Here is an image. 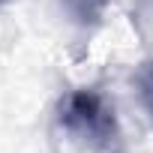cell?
I'll return each instance as SVG.
<instances>
[{"instance_id":"1","label":"cell","mask_w":153,"mask_h":153,"mask_svg":"<svg viewBox=\"0 0 153 153\" xmlns=\"http://www.w3.org/2000/svg\"><path fill=\"white\" fill-rule=\"evenodd\" d=\"M60 129L87 153H126L123 129L108 99L93 87H75L57 105Z\"/></svg>"},{"instance_id":"2","label":"cell","mask_w":153,"mask_h":153,"mask_svg":"<svg viewBox=\"0 0 153 153\" xmlns=\"http://www.w3.org/2000/svg\"><path fill=\"white\" fill-rule=\"evenodd\" d=\"M108 3L111 0H63V9L72 18V24H78L81 30H90L102 21Z\"/></svg>"},{"instance_id":"3","label":"cell","mask_w":153,"mask_h":153,"mask_svg":"<svg viewBox=\"0 0 153 153\" xmlns=\"http://www.w3.org/2000/svg\"><path fill=\"white\" fill-rule=\"evenodd\" d=\"M135 87H138L141 105H144V108L150 111V117H153V60H147V63L138 66V72H135Z\"/></svg>"},{"instance_id":"4","label":"cell","mask_w":153,"mask_h":153,"mask_svg":"<svg viewBox=\"0 0 153 153\" xmlns=\"http://www.w3.org/2000/svg\"><path fill=\"white\" fill-rule=\"evenodd\" d=\"M6 3H12V0H0V9H3V6H6Z\"/></svg>"},{"instance_id":"5","label":"cell","mask_w":153,"mask_h":153,"mask_svg":"<svg viewBox=\"0 0 153 153\" xmlns=\"http://www.w3.org/2000/svg\"><path fill=\"white\" fill-rule=\"evenodd\" d=\"M144 3H147V6H153V0H144Z\"/></svg>"}]
</instances>
